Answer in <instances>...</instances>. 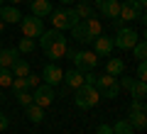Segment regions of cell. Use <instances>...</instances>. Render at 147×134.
<instances>
[{
	"mask_svg": "<svg viewBox=\"0 0 147 134\" xmlns=\"http://www.w3.org/2000/svg\"><path fill=\"white\" fill-rule=\"evenodd\" d=\"M39 39V47L44 49V54H47V59H61L64 54H66V37H64V32L59 29H47L42 32V34L37 37Z\"/></svg>",
	"mask_w": 147,
	"mask_h": 134,
	"instance_id": "1",
	"label": "cell"
},
{
	"mask_svg": "<svg viewBox=\"0 0 147 134\" xmlns=\"http://www.w3.org/2000/svg\"><path fill=\"white\" fill-rule=\"evenodd\" d=\"M71 34H74V39L79 41V44H91L98 34H103V25H100V20H96V15H93V17H88V20H81L79 25H74Z\"/></svg>",
	"mask_w": 147,
	"mask_h": 134,
	"instance_id": "2",
	"label": "cell"
},
{
	"mask_svg": "<svg viewBox=\"0 0 147 134\" xmlns=\"http://www.w3.org/2000/svg\"><path fill=\"white\" fill-rule=\"evenodd\" d=\"M49 20H52V29H59V32H64V29H71L74 25H79V15L74 12V7H57V10H52L49 12Z\"/></svg>",
	"mask_w": 147,
	"mask_h": 134,
	"instance_id": "3",
	"label": "cell"
},
{
	"mask_svg": "<svg viewBox=\"0 0 147 134\" xmlns=\"http://www.w3.org/2000/svg\"><path fill=\"white\" fill-rule=\"evenodd\" d=\"M74 103H76V107H81V110L96 107V105L100 103V95H98V90H96V85H88V83L79 85L76 90H74Z\"/></svg>",
	"mask_w": 147,
	"mask_h": 134,
	"instance_id": "4",
	"label": "cell"
},
{
	"mask_svg": "<svg viewBox=\"0 0 147 134\" xmlns=\"http://www.w3.org/2000/svg\"><path fill=\"white\" fill-rule=\"evenodd\" d=\"M66 56L74 61V68H79L81 73L86 71H96V66H98V56H96L93 51H81V49H76V51H69L66 49Z\"/></svg>",
	"mask_w": 147,
	"mask_h": 134,
	"instance_id": "5",
	"label": "cell"
},
{
	"mask_svg": "<svg viewBox=\"0 0 147 134\" xmlns=\"http://www.w3.org/2000/svg\"><path fill=\"white\" fill-rule=\"evenodd\" d=\"M130 117H127V122H130V127L132 129H145L147 127V110H145V100H137V98H132V103H130Z\"/></svg>",
	"mask_w": 147,
	"mask_h": 134,
	"instance_id": "6",
	"label": "cell"
},
{
	"mask_svg": "<svg viewBox=\"0 0 147 134\" xmlns=\"http://www.w3.org/2000/svg\"><path fill=\"white\" fill-rule=\"evenodd\" d=\"M96 90H98L100 98H118V93H120V85H118V78L115 76H108V73H103V76L96 78Z\"/></svg>",
	"mask_w": 147,
	"mask_h": 134,
	"instance_id": "7",
	"label": "cell"
},
{
	"mask_svg": "<svg viewBox=\"0 0 147 134\" xmlns=\"http://www.w3.org/2000/svg\"><path fill=\"white\" fill-rule=\"evenodd\" d=\"M137 39H140V34H137L132 27H120V29L115 32V37H113V47L123 49V51H130L137 44Z\"/></svg>",
	"mask_w": 147,
	"mask_h": 134,
	"instance_id": "8",
	"label": "cell"
},
{
	"mask_svg": "<svg viewBox=\"0 0 147 134\" xmlns=\"http://www.w3.org/2000/svg\"><path fill=\"white\" fill-rule=\"evenodd\" d=\"M20 27H22V37H30V39H37V37L44 32V20L37 15H27L20 20Z\"/></svg>",
	"mask_w": 147,
	"mask_h": 134,
	"instance_id": "9",
	"label": "cell"
},
{
	"mask_svg": "<svg viewBox=\"0 0 147 134\" xmlns=\"http://www.w3.org/2000/svg\"><path fill=\"white\" fill-rule=\"evenodd\" d=\"M32 103L39 105V107H49L54 103V85H37L34 93H32Z\"/></svg>",
	"mask_w": 147,
	"mask_h": 134,
	"instance_id": "10",
	"label": "cell"
},
{
	"mask_svg": "<svg viewBox=\"0 0 147 134\" xmlns=\"http://www.w3.org/2000/svg\"><path fill=\"white\" fill-rule=\"evenodd\" d=\"M91 44H93V54L96 56H110V54H113V37L98 34Z\"/></svg>",
	"mask_w": 147,
	"mask_h": 134,
	"instance_id": "11",
	"label": "cell"
},
{
	"mask_svg": "<svg viewBox=\"0 0 147 134\" xmlns=\"http://www.w3.org/2000/svg\"><path fill=\"white\" fill-rule=\"evenodd\" d=\"M142 12L137 10L135 0H120V15H118V20L123 22H132V20H140Z\"/></svg>",
	"mask_w": 147,
	"mask_h": 134,
	"instance_id": "12",
	"label": "cell"
},
{
	"mask_svg": "<svg viewBox=\"0 0 147 134\" xmlns=\"http://www.w3.org/2000/svg\"><path fill=\"white\" fill-rule=\"evenodd\" d=\"M42 81L47 83V85H59V83L64 81V71L57 66V63H47L42 71Z\"/></svg>",
	"mask_w": 147,
	"mask_h": 134,
	"instance_id": "13",
	"label": "cell"
},
{
	"mask_svg": "<svg viewBox=\"0 0 147 134\" xmlns=\"http://www.w3.org/2000/svg\"><path fill=\"white\" fill-rule=\"evenodd\" d=\"M0 20L5 22V25H20L22 12L17 10V5H3L0 7Z\"/></svg>",
	"mask_w": 147,
	"mask_h": 134,
	"instance_id": "14",
	"label": "cell"
},
{
	"mask_svg": "<svg viewBox=\"0 0 147 134\" xmlns=\"http://www.w3.org/2000/svg\"><path fill=\"white\" fill-rule=\"evenodd\" d=\"M98 7H100V15L108 20H115L120 15V0H103V3H98Z\"/></svg>",
	"mask_w": 147,
	"mask_h": 134,
	"instance_id": "15",
	"label": "cell"
},
{
	"mask_svg": "<svg viewBox=\"0 0 147 134\" xmlns=\"http://www.w3.org/2000/svg\"><path fill=\"white\" fill-rule=\"evenodd\" d=\"M61 83H66L69 88H74V90H76L79 85H84V73H81L79 68H71V71L64 73V81H61Z\"/></svg>",
	"mask_w": 147,
	"mask_h": 134,
	"instance_id": "16",
	"label": "cell"
},
{
	"mask_svg": "<svg viewBox=\"0 0 147 134\" xmlns=\"http://www.w3.org/2000/svg\"><path fill=\"white\" fill-rule=\"evenodd\" d=\"M30 7H32V15H37V17H47L49 12L54 10L49 0H32V3H30Z\"/></svg>",
	"mask_w": 147,
	"mask_h": 134,
	"instance_id": "17",
	"label": "cell"
},
{
	"mask_svg": "<svg viewBox=\"0 0 147 134\" xmlns=\"http://www.w3.org/2000/svg\"><path fill=\"white\" fill-rule=\"evenodd\" d=\"M15 59H20V51H17L15 47L12 49H0V66L3 68H10Z\"/></svg>",
	"mask_w": 147,
	"mask_h": 134,
	"instance_id": "18",
	"label": "cell"
},
{
	"mask_svg": "<svg viewBox=\"0 0 147 134\" xmlns=\"http://www.w3.org/2000/svg\"><path fill=\"white\" fill-rule=\"evenodd\" d=\"M123 71H125V61L123 59H108V63H105V73L108 76H123Z\"/></svg>",
	"mask_w": 147,
	"mask_h": 134,
	"instance_id": "19",
	"label": "cell"
},
{
	"mask_svg": "<svg viewBox=\"0 0 147 134\" xmlns=\"http://www.w3.org/2000/svg\"><path fill=\"white\" fill-rule=\"evenodd\" d=\"M10 71H12V76H15V78H25L27 73H30V63H27L25 59H15L12 66H10Z\"/></svg>",
	"mask_w": 147,
	"mask_h": 134,
	"instance_id": "20",
	"label": "cell"
},
{
	"mask_svg": "<svg viewBox=\"0 0 147 134\" xmlns=\"http://www.w3.org/2000/svg\"><path fill=\"white\" fill-rule=\"evenodd\" d=\"M25 110H27V117H30V122L39 124V122L44 119V107H39V105H34V103H32V105H27Z\"/></svg>",
	"mask_w": 147,
	"mask_h": 134,
	"instance_id": "21",
	"label": "cell"
},
{
	"mask_svg": "<svg viewBox=\"0 0 147 134\" xmlns=\"http://www.w3.org/2000/svg\"><path fill=\"white\" fill-rule=\"evenodd\" d=\"M74 12L79 15V20H88V17H93V7H91L88 3H74Z\"/></svg>",
	"mask_w": 147,
	"mask_h": 134,
	"instance_id": "22",
	"label": "cell"
},
{
	"mask_svg": "<svg viewBox=\"0 0 147 134\" xmlns=\"http://www.w3.org/2000/svg\"><path fill=\"white\" fill-rule=\"evenodd\" d=\"M132 56H135L137 61H145L147 59V41L145 39H137V44L132 47Z\"/></svg>",
	"mask_w": 147,
	"mask_h": 134,
	"instance_id": "23",
	"label": "cell"
},
{
	"mask_svg": "<svg viewBox=\"0 0 147 134\" xmlns=\"http://www.w3.org/2000/svg\"><path fill=\"white\" fill-rule=\"evenodd\" d=\"M130 95H132V98H137V100H145V98H147V83H145V81H135Z\"/></svg>",
	"mask_w": 147,
	"mask_h": 134,
	"instance_id": "24",
	"label": "cell"
},
{
	"mask_svg": "<svg viewBox=\"0 0 147 134\" xmlns=\"http://www.w3.org/2000/svg\"><path fill=\"white\" fill-rule=\"evenodd\" d=\"M135 129L130 127V122L127 119H118L115 124H113V134H132Z\"/></svg>",
	"mask_w": 147,
	"mask_h": 134,
	"instance_id": "25",
	"label": "cell"
},
{
	"mask_svg": "<svg viewBox=\"0 0 147 134\" xmlns=\"http://www.w3.org/2000/svg\"><path fill=\"white\" fill-rule=\"evenodd\" d=\"M17 51H20V54H32V51H34V39H30V37H22L20 44H17Z\"/></svg>",
	"mask_w": 147,
	"mask_h": 134,
	"instance_id": "26",
	"label": "cell"
},
{
	"mask_svg": "<svg viewBox=\"0 0 147 134\" xmlns=\"http://www.w3.org/2000/svg\"><path fill=\"white\" fill-rule=\"evenodd\" d=\"M12 78H15V76H12L10 68H3V66H0V85H3V88H10L12 85Z\"/></svg>",
	"mask_w": 147,
	"mask_h": 134,
	"instance_id": "27",
	"label": "cell"
},
{
	"mask_svg": "<svg viewBox=\"0 0 147 134\" xmlns=\"http://www.w3.org/2000/svg\"><path fill=\"white\" fill-rule=\"evenodd\" d=\"M15 95H17V103H20L22 107L32 105V93H27V90H20V93H15Z\"/></svg>",
	"mask_w": 147,
	"mask_h": 134,
	"instance_id": "28",
	"label": "cell"
},
{
	"mask_svg": "<svg viewBox=\"0 0 147 134\" xmlns=\"http://www.w3.org/2000/svg\"><path fill=\"white\" fill-rule=\"evenodd\" d=\"M12 90H15V93H20V90H27V88H30V85H27V78H12Z\"/></svg>",
	"mask_w": 147,
	"mask_h": 134,
	"instance_id": "29",
	"label": "cell"
},
{
	"mask_svg": "<svg viewBox=\"0 0 147 134\" xmlns=\"http://www.w3.org/2000/svg\"><path fill=\"white\" fill-rule=\"evenodd\" d=\"M135 81H137V78H132V76H125V78H120V81H118V85H120V88H125L127 93H130V90H132V85H135Z\"/></svg>",
	"mask_w": 147,
	"mask_h": 134,
	"instance_id": "30",
	"label": "cell"
},
{
	"mask_svg": "<svg viewBox=\"0 0 147 134\" xmlns=\"http://www.w3.org/2000/svg\"><path fill=\"white\" fill-rule=\"evenodd\" d=\"M135 78H137V81H145V78H147V63H145V61H140V63H137Z\"/></svg>",
	"mask_w": 147,
	"mask_h": 134,
	"instance_id": "31",
	"label": "cell"
},
{
	"mask_svg": "<svg viewBox=\"0 0 147 134\" xmlns=\"http://www.w3.org/2000/svg\"><path fill=\"white\" fill-rule=\"evenodd\" d=\"M25 78H27V85H30V88H37V85H39V76H34V73H32V71L27 73Z\"/></svg>",
	"mask_w": 147,
	"mask_h": 134,
	"instance_id": "32",
	"label": "cell"
},
{
	"mask_svg": "<svg viewBox=\"0 0 147 134\" xmlns=\"http://www.w3.org/2000/svg\"><path fill=\"white\" fill-rule=\"evenodd\" d=\"M7 124H10V119H7V115L0 110V132H5L7 129Z\"/></svg>",
	"mask_w": 147,
	"mask_h": 134,
	"instance_id": "33",
	"label": "cell"
},
{
	"mask_svg": "<svg viewBox=\"0 0 147 134\" xmlns=\"http://www.w3.org/2000/svg\"><path fill=\"white\" fill-rule=\"evenodd\" d=\"M96 134H113V127H110V124H100V127L96 129Z\"/></svg>",
	"mask_w": 147,
	"mask_h": 134,
	"instance_id": "34",
	"label": "cell"
},
{
	"mask_svg": "<svg viewBox=\"0 0 147 134\" xmlns=\"http://www.w3.org/2000/svg\"><path fill=\"white\" fill-rule=\"evenodd\" d=\"M61 3L64 5H71V3H76V0H61Z\"/></svg>",
	"mask_w": 147,
	"mask_h": 134,
	"instance_id": "35",
	"label": "cell"
},
{
	"mask_svg": "<svg viewBox=\"0 0 147 134\" xmlns=\"http://www.w3.org/2000/svg\"><path fill=\"white\" fill-rule=\"evenodd\" d=\"M3 29H5V22H3V20H0V32H3Z\"/></svg>",
	"mask_w": 147,
	"mask_h": 134,
	"instance_id": "36",
	"label": "cell"
},
{
	"mask_svg": "<svg viewBox=\"0 0 147 134\" xmlns=\"http://www.w3.org/2000/svg\"><path fill=\"white\" fill-rule=\"evenodd\" d=\"M17 3H22V0H12V5H17Z\"/></svg>",
	"mask_w": 147,
	"mask_h": 134,
	"instance_id": "37",
	"label": "cell"
},
{
	"mask_svg": "<svg viewBox=\"0 0 147 134\" xmlns=\"http://www.w3.org/2000/svg\"><path fill=\"white\" fill-rule=\"evenodd\" d=\"M0 49H3V39H0Z\"/></svg>",
	"mask_w": 147,
	"mask_h": 134,
	"instance_id": "38",
	"label": "cell"
},
{
	"mask_svg": "<svg viewBox=\"0 0 147 134\" xmlns=\"http://www.w3.org/2000/svg\"><path fill=\"white\" fill-rule=\"evenodd\" d=\"M93 3H103V0H93Z\"/></svg>",
	"mask_w": 147,
	"mask_h": 134,
	"instance_id": "39",
	"label": "cell"
},
{
	"mask_svg": "<svg viewBox=\"0 0 147 134\" xmlns=\"http://www.w3.org/2000/svg\"><path fill=\"white\" fill-rule=\"evenodd\" d=\"M0 7H3V0H0Z\"/></svg>",
	"mask_w": 147,
	"mask_h": 134,
	"instance_id": "40",
	"label": "cell"
},
{
	"mask_svg": "<svg viewBox=\"0 0 147 134\" xmlns=\"http://www.w3.org/2000/svg\"><path fill=\"white\" fill-rule=\"evenodd\" d=\"M25 3H32V0H25Z\"/></svg>",
	"mask_w": 147,
	"mask_h": 134,
	"instance_id": "41",
	"label": "cell"
}]
</instances>
